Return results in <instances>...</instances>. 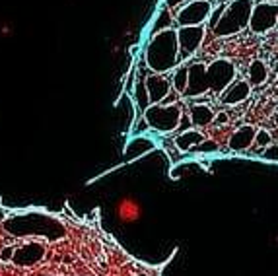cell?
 Returning <instances> with one entry per match:
<instances>
[{"label": "cell", "mask_w": 278, "mask_h": 276, "mask_svg": "<svg viewBox=\"0 0 278 276\" xmlns=\"http://www.w3.org/2000/svg\"><path fill=\"white\" fill-rule=\"evenodd\" d=\"M236 78V66L234 62L226 59L205 64V62H193L189 66V86L185 97H196L205 93H222Z\"/></svg>", "instance_id": "cell-1"}, {"label": "cell", "mask_w": 278, "mask_h": 276, "mask_svg": "<svg viewBox=\"0 0 278 276\" xmlns=\"http://www.w3.org/2000/svg\"><path fill=\"white\" fill-rule=\"evenodd\" d=\"M144 61L148 64V70L158 72V74H167L175 70L179 62V39H177V30H165L160 33H154L144 51Z\"/></svg>", "instance_id": "cell-2"}, {"label": "cell", "mask_w": 278, "mask_h": 276, "mask_svg": "<svg viewBox=\"0 0 278 276\" xmlns=\"http://www.w3.org/2000/svg\"><path fill=\"white\" fill-rule=\"evenodd\" d=\"M253 8H255V0H232L226 6L220 21L216 23V28L212 30L214 35L228 37V35H236L241 30L249 28Z\"/></svg>", "instance_id": "cell-3"}, {"label": "cell", "mask_w": 278, "mask_h": 276, "mask_svg": "<svg viewBox=\"0 0 278 276\" xmlns=\"http://www.w3.org/2000/svg\"><path fill=\"white\" fill-rule=\"evenodd\" d=\"M183 115V105L177 102L171 105L165 103H158V105H150L144 111L146 123L150 124V131L156 133H173L179 129V121Z\"/></svg>", "instance_id": "cell-4"}, {"label": "cell", "mask_w": 278, "mask_h": 276, "mask_svg": "<svg viewBox=\"0 0 278 276\" xmlns=\"http://www.w3.org/2000/svg\"><path fill=\"white\" fill-rule=\"evenodd\" d=\"M212 10H214V6L210 0H189L185 6H181V10L175 12V23L179 28L205 26V21H208Z\"/></svg>", "instance_id": "cell-5"}, {"label": "cell", "mask_w": 278, "mask_h": 276, "mask_svg": "<svg viewBox=\"0 0 278 276\" xmlns=\"http://www.w3.org/2000/svg\"><path fill=\"white\" fill-rule=\"evenodd\" d=\"M206 30L205 26H187L177 28V39H179V62L189 61L198 47L205 41Z\"/></svg>", "instance_id": "cell-6"}, {"label": "cell", "mask_w": 278, "mask_h": 276, "mask_svg": "<svg viewBox=\"0 0 278 276\" xmlns=\"http://www.w3.org/2000/svg\"><path fill=\"white\" fill-rule=\"evenodd\" d=\"M276 23H278V2H274V4H267V2L255 4L253 14H251V21H249L251 31H255V33H267Z\"/></svg>", "instance_id": "cell-7"}, {"label": "cell", "mask_w": 278, "mask_h": 276, "mask_svg": "<svg viewBox=\"0 0 278 276\" xmlns=\"http://www.w3.org/2000/svg\"><path fill=\"white\" fill-rule=\"evenodd\" d=\"M144 82H146V90H148V95H150V103H152V105L164 103L165 97L173 92L171 78L165 76V74L150 72V74L144 78Z\"/></svg>", "instance_id": "cell-8"}, {"label": "cell", "mask_w": 278, "mask_h": 276, "mask_svg": "<svg viewBox=\"0 0 278 276\" xmlns=\"http://www.w3.org/2000/svg\"><path fill=\"white\" fill-rule=\"evenodd\" d=\"M115 218L121 224H134L142 218V205L131 194L119 196L115 203Z\"/></svg>", "instance_id": "cell-9"}, {"label": "cell", "mask_w": 278, "mask_h": 276, "mask_svg": "<svg viewBox=\"0 0 278 276\" xmlns=\"http://www.w3.org/2000/svg\"><path fill=\"white\" fill-rule=\"evenodd\" d=\"M249 95H251V84L237 80V82L230 84L226 90L220 93V102H222V105H237V103L245 102Z\"/></svg>", "instance_id": "cell-10"}, {"label": "cell", "mask_w": 278, "mask_h": 276, "mask_svg": "<svg viewBox=\"0 0 278 276\" xmlns=\"http://www.w3.org/2000/svg\"><path fill=\"white\" fill-rule=\"evenodd\" d=\"M43 253H45V247L43 245L28 243V245H21L16 249V255H14L12 261L18 266H33L43 259Z\"/></svg>", "instance_id": "cell-11"}, {"label": "cell", "mask_w": 278, "mask_h": 276, "mask_svg": "<svg viewBox=\"0 0 278 276\" xmlns=\"http://www.w3.org/2000/svg\"><path fill=\"white\" fill-rule=\"evenodd\" d=\"M156 148V142L152 138H148L146 134H138V136H133L127 146H124V158L131 162V160H136V158H140V156H144L148 154L150 150H154Z\"/></svg>", "instance_id": "cell-12"}, {"label": "cell", "mask_w": 278, "mask_h": 276, "mask_svg": "<svg viewBox=\"0 0 278 276\" xmlns=\"http://www.w3.org/2000/svg\"><path fill=\"white\" fill-rule=\"evenodd\" d=\"M255 136H257V129L245 124V127H239L236 133L230 136V148L234 152H243L247 150L251 144L255 142Z\"/></svg>", "instance_id": "cell-13"}, {"label": "cell", "mask_w": 278, "mask_h": 276, "mask_svg": "<svg viewBox=\"0 0 278 276\" xmlns=\"http://www.w3.org/2000/svg\"><path fill=\"white\" fill-rule=\"evenodd\" d=\"M189 115H191V121H193V127L195 129H205L208 124L214 121V111L205 105V103H195V105H191V109H189Z\"/></svg>", "instance_id": "cell-14"}, {"label": "cell", "mask_w": 278, "mask_h": 276, "mask_svg": "<svg viewBox=\"0 0 278 276\" xmlns=\"http://www.w3.org/2000/svg\"><path fill=\"white\" fill-rule=\"evenodd\" d=\"M205 140V134L200 133V131H196V129H191V131H187V133H179L175 136V146L181 150V152H191L195 146Z\"/></svg>", "instance_id": "cell-15"}, {"label": "cell", "mask_w": 278, "mask_h": 276, "mask_svg": "<svg viewBox=\"0 0 278 276\" xmlns=\"http://www.w3.org/2000/svg\"><path fill=\"white\" fill-rule=\"evenodd\" d=\"M144 74H138V80L134 82V90H133V99H134V105L140 109V113L144 115V111L152 105L150 103V95H148V90H146V82H144Z\"/></svg>", "instance_id": "cell-16"}, {"label": "cell", "mask_w": 278, "mask_h": 276, "mask_svg": "<svg viewBox=\"0 0 278 276\" xmlns=\"http://www.w3.org/2000/svg\"><path fill=\"white\" fill-rule=\"evenodd\" d=\"M173 21H175V14L173 10H169V8H162V10L158 12V16H156V20L152 21V35L154 33H160V31H165V30H171L173 28Z\"/></svg>", "instance_id": "cell-17"}, {"label": "cell", "mask_w": 278, "mask_h": 276, "mask_svg": "<svg viewBox=\"0 0 278 276\" xmlns=\"http://www.w3.org/2000/svg\"><path fill=\"white\" fill-rule=\"evenodd\" d=\"M247 76H249V84H251V86H261V84H265L268 78L267 64L263 61H253L249 64Z\"/></svg>", "instance_id": "cell-18"}, {"label": "cell", "mask_w": 278, "mask_h": 276, "mask_svg": "<svg viewBox=\"0 0 278 276\" xmlns=\"http://www.w3.org/2000/svg\"><path fill=\"white\" fill-rule=\"evenodd\" d=\"M171 84H173V90L177 93L187 92V86H189V66L185 64H179L175 70H173V76H171Z\"/></svg>", "instance_id": "cell-19"}, {"label": "cell", "mask_w": 278, "mask_h": 276, "mask_svg": "<svg viewBox=\"0 0 278 276\" xmlns=\"http://www.w3.org/2000/svg\"><path fill=\"white\" fill-rule=\"evenodd\" d=\"M191 152L195 154H212V152H218V142L216 140H212V138H205L203 142L195 146Z\"/></svg>", "instance_id": "cell-20"}, {"label": "cell", "mask_w": 278, "mask_h": 276, "mask_svg": "<svg viewBox=\"0 0 278 276\" xmlns=\"http://www.w3.org/2000/svg\"><path fill=\"white\" fill-rule=\"evenodd\" d=\"M226 6L228 4H220V6H216V8L212 10L210 18H208V30H214V28H216V23L220 21L222 14H224V10H226Z\"/></svg>", "instance_id": "cell-21"}, {"label": "cell", "mask_w": 278, "mask_h": 276, "mask_svg": "<svg viewBox=\"0 0 278 276\" xmlns=\"http://www.w3.org/2000/svg\"><path fill=\"white\" fill-rule=\"evenodd\" d=\"M14 35V23L10 20H0V39H8Z\"/></svg>", "instance_id": "cell-22"}, {"label": "cell", "mask_w": 278, "mask_h": 276, "mask_svg": "<svg viewBox=\"0 0 278 276\" xmlns=\"http://www.w3.org/2000/svg\"><path fill=\"white\" fill-rule=\"evenodd\" d=\"M255 142H257L259 148H267V146H270V133L268 131H265V129H261V131H257V136H255Z\"/></svg>", "instance_id": "cell-23"}, {"label": "cell", "mask_w": 278, "mask_h": 276, "mask_svg": "<svg viewBox=\"0 0 278 276\" xmlns=\"http://www.w3.org/2000/svg\"><path fill=\"white\" fill-rule=\"evenodd\" d=\"M263 158L267 162H278V144H270L263 150Z\"/></svg>", "instance_id": "cell-24"}, {"label": "cell", "mask_w": 278, "mask_h": 276, "mask_svg": "<svg viewBox=\"0 0 278 276\" xmlns=\"http://www.w3.org/2000/svg\"><path fill=\"white\" fill-rule=\"evenodd\" d=\"M193 129V121H191V115L189 113H183L181 115V121H179V133H187V131H191Z\"/></svg>", "instance_id": "cell-25"}, {"label": "cell", "mask_w": 278, "mask_h": 276, "mask_svg": "<svg viewBox=\"0 0 278 276\" xmlns=\"http://www.w3.org/2000/svg\"><path fill=\"white\" fill-rule=\"evenodd\" d=\"M14 255H16V247L6 245L0 249V261H4V263H8L10 259H14Z\"/></svg>", "instance_id": "cell-26"}, {"label": "cell", "mask_w": 278, "mask_h": 276, "mask_svg": "<svg viewBox=\"0 0 278 276\" xmlns=\"http://www.w3.org/2000/svg\"><path fill=\"white\" fill-rule=\"evenodd\" d=\"M144 131H150V124L146 123V119L142 117V119L138 121V124L133 127V133H134V136H138V134H144Z\"/></svg>", "instance_id": "cell-27"}, {"label": "cell", "mask_w": 278, "mask_h": 276, "mask_svg": "<svg viewBox=\"0 0 278 276\" xmlns=\"http://www.w3.org/2000/svg\"><path fill=\"white\" fill-rule=\"evenodd\" d=\"M187 2H189V0H164V6L169 8V10H177V8L185 6Z\"/></svg>", "instance_id": "cell-28"}, {"label": "cell", "mask_w": 278, "mask_h": 276, "mask_svg": "<svg viewBox=\"0 0 278 276\" xmlns=\"http://www.w3.org/2000/svg\"><path fill=\"white\" fill-rule=\"evenodd\" d=\"M214 123H216V124H226L228 123V115H226V113H218L216 117H214Z\"/></svg>", "instance_id": "cell-29"}, {"label": "cell", "mask_w": 278, "mask_h": 276, "mask_svg": "<svg viewBox=\"0 0 278 276\" xmlns=\"http://www.w3.org/2000/svg\"><path fill=\"white\" fill-rule=\"evenodd\" d=\"M261 2H267V4H274L278 0H255V4H261Z\"/></svg>", "instance_id": "cell-30"}, {"label": "cell", "mask_w": 278, "mask_h": 276, "mask_svg": "<svg viewBox=\"0 0 278 276\" xmlns=\"http://www.w3.org/2000/svg\"><path fill=\"white\" fill-rule=\"evenodd\" d=\"M274 123H276V127H278V113L274 115Z\"/></svg>", "instance_id": "cell-31"}, {"label": "cell", "mask_w": 278, "mask_h": 276, "mask_svg": "<svg viewBox=\"0 0 278 276\" xmlns=\"http://www.w3.org/2000/svg\"><path fill=\"white\" fill-rule=\"evenodd\" d=\"M138 276H148V274H138Z\"/></svg>", "instance_id": "cell-32"}]
</instances>
